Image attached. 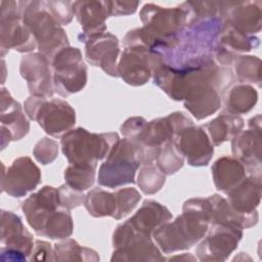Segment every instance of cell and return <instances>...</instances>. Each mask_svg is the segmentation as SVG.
Returning a JSON list of instances; mask_svg holds the SVG:
<instances>
[{
    "mask_svg": "<svg viewBox=\"0 0 262 262\" xmlns=\"http://www.w3.org/2000/svg\"><path fill=\"white\" fill-rule=\"evenodd\" d=\"M42 129L53 137L63 136L76 122L74 108L64 100L43 98L35 116Z\"/></svg>",
    "mask_w": 262,
    "mask_h": 262,
    "instance_id": "obj_13",
    "label": "cell"
},
{
    "mask_svg": "<svg viewBox=\"0 0 262 262\" xmlns=\"http://www.w3.org/2000/svg\"><path fill=\"white\" fill-rule=\"evenodd\" d=\"M162 62L161 56L145 46H128L122 53L118 73L129 85L140 86L149 80Z\"/></svg>",
    "mask_w": 262,
    "mask_h": 262,
    "instance_id": "obj_9",
    "label": "cell"
},
{
    "mask_svg": "<svg viewBox=\"0 0 262 262\" xmlns=\"http://www.w3.org/2000/svg\"><path fill=\"white\" fill-rule=\"evenodd\" d=\"M84 43L85 55L89 63L100 67L110 76H119L117 59L120 47L117 37L110 33H101L89 37Z\"/></svg>",
    "mask_w": 262,
    "mask_h": 262,
    "instance_id": "obj_17",
    "label": "cell"
},
{
    "mask_svg": "<svg viewBox=\"0 0 262 262\" xmlns=\"http://www.w3.org/2000/svg\"><path fill=\"white\" fill-rule=\"evenodd\" d=\"M57 189L59 194L60 206L69 211L80 206L85 201V195L82 191L72 188L67 183L62 184Z\"/></svg>",
    "mask_w": 262,
    "mask_h": 262,
    "instance_id": "obj_37",
    "label": "cell"
},
{
    "mask_svg": "<svg viewBox=\"0 0 262 262\" xmlns=\"http://www.w3.org/2000/svg\"><path fill=\"white\" fill-rule=\"evenodd\" d=\"M261 60L257 56H237L234 69L239 82L255 83L260 86L261 82Z\"/></svg>",
    "mask_w": 262,
    "mask_h": 262,
    "instance_id": "obj_32",
    "label": "cell"
},
{
    "mask_svg": "<svg viewBox=\"0 0 262 262\" xmlns=\"http://www.w3.org/2000/svg\"><path fill=\"white\" fill-rule=\"evenodd\" d=\"M210 207L207 199H190L183 205V212L173 222L165 223L152 232L159 248L170 254L186 250L201 241L208 232Z\"/></svg>",
    "mask_w": 262,
    "mask_h": 262,
    "instance_id": "obj_1",
    "label": "cell"
},
{
    "mask_svg": "<svg viewBox=\"0 0 262 262\" xmlns=\"http://www.w3.org/2000/svg\"><path fill=\"white\" fill-rule=\"evenodd\" d=\"M7 8L2 6L1 12V49L13 48L19 52L35 49L37 43L23 19V2H5Z\"/></svg>",
    "mask_w": 262,
    "mask_h": 262,
    "instance_id": "obj_10",
    "label": "cell"
},
{
    "mask_svg": "<svg viewBox=\"0 0 262 262\" xmlns=\"http://www.w3.org/2000/svg\"><path fill=\"white\" fill-rule=\"evenodd\" d=\"M31 260L35 261H55L54 248L44 241H36L34 250L31 255Z\"/></svg>",
    "mask_w": 262,
    "mask_h": 262,
    "instance_id": "obj_38",
    "label": "cell"
},
{
    "mask_svg": "<svg viewBox=\"0 0 262 262\" xmlns=\"http://www.w3.org/2000/svg\"><path fill=\"white\" fill-rule=\"evenodd\" d=\"M119 139L117 133L97 134L77 128L61 137V149L72 165H97Z\"/></svg>",
    "mask_w": 262,
    "mask_h": 262,
    "instance_id": "obj_3",
    "label": "cell"
},
{
    "mask_svg": "<svg viewBox=\"0 0 262 262\" xmlns=\"http://www.w3.org/2000/svg\"><path fill=\"white\" fill-rule=\"evenodd\" d=\"M97 165H70L64 171V179L72 188L84 191L88 189L95 180Z\"/></svg>",
    "mask_w": 262,
    "mask_h": 262,
    "instance_id": "obj_31",
    "label": "cell"
},
{
    "mask_svg": "<svg viewBox=\"0 0 262 262\" xmlns=\"http://www.w3.org/2000/svg\"><path fill=\"white\" fill-rule=\"evenodd\" d=\"M20 74L27 81L30 93L39 97L53 95V76L50 61L41 53H31L20 60Z\"/></svg>",
    "mask_w": 262,
    "mask_h": 262,
    "instance_id": "obj_15",
    "label": "cell"
},
{
    "mask_svg": "<svg viewBox=\"0 0 262 262\" xmlns=\"http://www.w3.org/2000/svg\"><path fill=\"white\" fill-rule=\"evenodd\" d=\"M1 130L2 138L7 134V141L19 140L30 129L19 102L15 101L6 89H1Z\"/></svg>",
    "mask_w": 262,
    "mask_h": 262,
    "instance_id": "obj_21",
    "label": "cell"
},
{
    "mask_svg": "<svg viewBox=\"0 0 262 262\" xmlns=\"http://www.w3.org/2000/svg\"><path fill=\"white\" fill-rule=\"evenodd\" d=\"M55 261H93L99 260L98 254L91 249L80 246L70 238L54 246Z\"/></svg>",
    "mask_w": 262,
    "mask_h": 262,
    "instance_id": "obj_30",
    "label": "cell"
},
{
    "mask_svg": "<svg viewBox=\"0 0 262 262\" xmlns=\"http://www.w3.org/2000/svg\"><path fill=\"white\" fill-rule=\"evenodd\" d=\"M232 154L246 167L248 175L261 174V129L250 128L232 138Z\"/></svg>",
    "mask_w": 262,
    "mask_h": 262,
    "instance_id": "obj_20",
    "label": "cell"
},
{
    "mask_svg": "<svg viewBox=\"0 0 262 262\" xmlns=\"http://www.w3.org/2000/svg\"><path fill=\"white\" fill-rule=\"evenodd\" d=\"M113 246L115 249L111 258L113 262L166 260L150 236L137 232L128 221L120 224L115 230Z\"/></svg>",
    "mask_w": 262,
    "mask_h": 262,
    "instance_id": "obj_5",
    "label": "cell"
},
{
    "mask_svg": "<svg viewBox=\"0 0 262 262\" xmlns=\"http://www.w3.org/2000/svg\"><path fill=\"white\" fill-rule=\"evenodd\" d=\"M140 193L133 187H126L108 192L101 188H93L85 195L84 205L94 217L111 216L121 219L128 215L140 201Z\"/></svg>",
    "mask_w": 262,
    "mask_h": 262,
    "instance_id": "obj_7",
    "label": "cell"
},
{
    "mask_svg": "<svg viewBox=\"0 0 262 262\" xmlns=\"http://www.w3.org/2000/svg\"><path fill=\"white\" fill-rule=\"evenodd\" d=\"M41 181V172L34 162L28 157L16 159L3 173L2 191L13 198L25 196L35 189Z\"/></svg>",
    "mask_w": 262,
    "mask_h": 262,
    "instance_id": "obj_14",
    "label": "cell"
},
{
    "mask_svg": "<svg viewBox=\"0 0 262 262\" xmlns=\"http://www.w3.org/2000/svg\"><path fill=\"white\" fill-rule=\"evenodd\" d=\"M220 5L221 18L237 31L251 35L261 30V2H225Z\"/></svg>",
    "mask_w": 262,
    "mask_h": 262,
    "instance_id": "obj_19",
    "label": "cell"
},
{
    "mask_svg": "<svg viewBox=\"0 0 262 262\" xmlns=\"http://www.w3.org/2000/svg\"><path fill=\"white\" fill-rule=\"evenodd\" d=\"M210 207L211 224H223L238 228H249L256 225L258 221L257 211L253 213H241L236 211L228 201L219 194H214L208 199Z\"/></svg>",
    "mask_w": 262,
    "mask_h": 262,
    "instance_id": "obj_22",
    "label": "cell"
},
{
    "mask_svg": "<svg viewBox=\"0 0 262 262\" xmlns=\"http://www.w3.org/2000/svg\"><path fill=\"white\" fill-rule=\"evenodd\" d=\"M172 218L170 211L156 201H145L139 210L127 220L140 233L151 235L152 232Z\"/></svg>",
    "mask_w": 262,
    "mask_h": 262,
    "instance_id": "obj_25",
    "label": "cell"
},
{
    "mask_svg": "<svg viewBox=\"0 0 262 262\" xmlns=\"http://www.w3.org/2000/svg\"><path fill=\"white\" fill-rule=\"evenodd\" d=\"M183 162L184 157L173 141L166 143L157 158V166L167 175L177 172L183 166Z\"/></svg>",
    "mask_w": 262,
    "mask_h": 262,
    "instance_id": "obj_33",
    "label": "cell"
},
{
    "mask_svg": "<svg viewBox=\"0 0 262 262\" xmlns=\"http://www.w3.org/2000/svg\"><path fill=\"white\" fill-rule=\"evenodd\" d=\"M191 166H206L210 162L214 147L205 129L193 124L178 130L172 140Z\"/></svg>",
    "mask_w": 262,
    "mask_h": 262,
    "instance_id": "obj_12",
    "label": "cell"
},
{
    "mask_svg": "<svg viewBox=\"0 0 262 262\" xmlns=\"http://www.w3.org/2000/svg\"><path fill=\"white\" fill-rule=\"evenodd\" d=\"M208 235L196 247L200 261H225L237 248L243 236V229L223 224H211Z\"/></svg>",
    "mask_w": 262,
    "mask_h": 262,
    "instance_id": "obj_11",
    "label": "cell"
},
{
    "mask_svg": "<svg viewBox=\"0 0 262 262\" xmlns=\"http://www.w3.org/2000/svg\"><path fill=\"white\" fill-rule=\"evenodd\" d=\"M53 87L60 96H68L84 88L87 83V68L79 48L64 47L52 61Z\"/></svg>",
    "mask_w": 262,
    "mask_h": 262,
    "instance_id": "obj_6",
    "label": "cell"
},
{
    "mask_svg": "<svg viewBox=\"0 0 262 262\" xmlns=\"http://www.w3.org/2000/svg\"><path fill=\"white\" fill-rule=\"evenodd\" d=\"M74 10L78 21L83 28L79 39L84 42L91 36L104 33L105 19L108 16L104 2L79 1L74 2Z\"/></svg>",
    "mask_w": 262,
    "mask_h": 262,
    "instance_id": "obj_23",
    "label": "cell"
},
{
    "mask_svg": "<svg viewBox=\"0 0 262 262\" xmlns=\"http://www.w3.org/2000/svg\"><path fill=\"white\" fill-rule=\"evenodd\" d=\"M73 229V219L69 210L61 208L49 216L41 235L51 239H62L71 236Z\"/></svg>",
    "mask_w": 262,
    "mask_h": 262,
    "instance_id": "obj_29",
    "label": "cell"
},
{
    "mask_svg": "<svg viewBox=\"0 0 262 262\" xmlns=\"http://www.w3.org/2000/svg\"><path fill=\"white\" fill-rule=\"evenodd\" d=\"M58 208H61L58 189L52 186L42 187L25 200L21 206L28 223L39 235L49 216Z\"/></svg>",
    "mask_w": 262,
    "mask_h": 262,
    "instance_id": "obj_16",
    "label": "cell"
},
{
    "mask_svg": "<svg viewBox=\"0 0 262 262\" xmlns=\"http://www.w3.org/2000/svg\"><path fill=\"white\" fill-rule=\"evenodd\" d=\"M261 175H248L227 192V201L241 213H253L261 200Z\"/></svg>",
    "mask_w": 262,
    "mask_h": 262,
    "instance_id": "obj_24",
    "label": "cell"
},
{
    "mask_svg": "<svg viewBox=\"0 0 262 262\" xmlns=\"http://www.w3.org/2000/svg\"><path fill=\"white\" fill-rule=\"evenodd\" d=\"M35 158L43 165L50 164L55 160L58 154V145L56 141L47 137L42 138L34 148Z\"/></svg>",
    "mask_w": 262,
    "mask_h": 262,
    "instance_id": "obj_35",
    "label": "cell"
},
{
    "mask_svg": "<svg viewBox=\"0 0 262 262\" xmlns=\"http://www.w3.org/2000/svg\"><path fill=\"white\" fill-rule=\"evenodd\" d=\"M171 259H180V260H182V259H184V260H192V261H194L195 260V258L194 257H192V256H189L188 254H183V256H176V257H172V258H170V260Z\"/></svg>",
    "mask_w": 262,
    "mask_h": 262,
    "instance_id": "obj_39",
    "label": "cell"
},
{
    "mask_svg": "<svg viewBox=\"0 0 262 262\" xmlns=\"http://www.w3.org/2000/svg\"><path fill=\"white\" fill-rule=\"evenodd\" d=\"M23 19L33 35L40 53L50 62L59 50L69 46L66 32L49 11L46 2H26Z\"/></svg>",
    "mask_w": 262,
    "mask_h": 262,
    "instance_id": "obj_2",
    "label": "cell"
},
{
    "mask_svg": "<svg viewBox=\"0 0 262 262\" xmlns=\"http://www.w3.org/2000/svg\"><path fill=\"white\" fill-rule=\"evenodd\" d=\"M165 180L166 174L158 166L148 164L140 170L137 183L144 193L151 194L162 188Z\"/></svg>",
    "mask_w": 262,
    "mask_h": 262,
    "instance_id": "obj_34",
    "label": "cell"
},
{
    "mask_svg": "<svg viewBox=\"0 0 262 262\" xmlns=\"http://www.w3.org/2000/svg\"><path fill=\"white\" fill-rule=\"evenodd\" d=\"M258 100L257 91L250 85L234 86L225 99V112L239 115L251 111Z\"/></svg>",
    "mask_w": 262,
    "mask_h": 262,
    "instance_id": "obj_28",
    "label": "cell"
},
{
    "mask_svg": "<svg viewBox=\"0 0 262 262\" xmlns=\"http://www.w3.org/2000/svg\"><path fill=\"white\" fill-rule=\"evenodd\" d=\"M243 127L244 120L238 115L228 112H223L206 125L211 140L215 145H220L222 142L233 138L242 131Z\"/></svg>",
    "mask_w": 262,
    "mask_h": 262,
    "instance_id": "obj_27",
    "label": "cell"
},
{
    "mask_svg": "<svg viewBox=\"0 0 262 262\" xmlns=\"http://www.w3.org/2000/svg\"><path fill=\"white\" fill-rule=\"evenodd\" d=\"M212 176L216 188L227 193L247 177V170L235 158L222 157L214 163Z\"/></svg>",
    "mask_w": 262,
    "mask_h": 262,
    "instance_id": "obj_26",
    "label": "cell"
},
{
    "mask_svg": "<svg viewBox=\"0 0 262 262\" xmlns=\"http://www.w3.org/2000/svg\"><path fill=\"white\" fill-rule=\"evenodd\" d=\"M33 235L12 212L1 214V260L26 261L34 250Z\"/></svg>",
    "mask_w": 262,
    "mask_h": 262,
    "instance_id": "obj_8",
    "label": "cell"
},
{
    "mask_svg": "<svg viewBox=\"0 0 262 262\" xmlns=\"http://www.w3.org/2000/svg\"><path fill=\"white\" fill-rule=\"evenodd\" d=\"M47 7L54 18L57 20L59 25H67L69 24L74 14V3L72 2H64V1H49L46 2Z\"/></svg>",
    "mask_w": 262,
    "mask_h": 262,
    "instance_id": "obj_36",
    "label": "cell"
},
{
    "mask_svg": "<svg viewBox=\"0 0 262 262\" xmlns=\"http://www.w3.org/2000/svg\"><path fill=\"white\" fill-rule=\"evenodd\" d=\"M258 45L259 39L257 37L244 34L223 21L213 52L220 64L228 66L235 60L238 52L250 51Z\"/></svg>",
    "mask_w": 262,
    "mask_h": 262,
    "instance_id": "obj_18",
    "label": "cell"
},
{
    "mask_svg": "<svg viewBox=\"0 0 262 262\" xmlns=\"http://www.w3.org/2000/svg\"><path fill=\"white\" fill-rule=\"evenodd\" d=\"M139 165L141 164L134 143L127 138L119 139L99 168L98 183L106 187L133 183Z\"/></svg>",
    "mask_w": 262,
    "mask_h": 262,
    "instance_id": "obj_4",
    "label": "cell"
}]
</instances>
